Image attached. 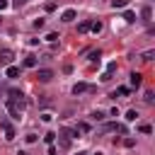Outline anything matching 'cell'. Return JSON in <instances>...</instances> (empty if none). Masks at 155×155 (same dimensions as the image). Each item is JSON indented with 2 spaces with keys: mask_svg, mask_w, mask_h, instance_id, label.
I'll return each instance as SVG.
<instances>
[{
  "mask_svg": "<svg viewBox=\"0 0 155 155\" xmlns=\"http://www.w3.org/2000/svg\"><path fill=\"white\" fill-rule=\"evenodd\" d=\"M153 99H155V97H153V92L148 90V92H145V102H148V104H153Z\"/></svg>",
  "mask_w": 155,
  "mask_h": 155,
  "instance_id": "26",
  "label": "cell"
},
{
  "mask_svg": "<svg viewBox=\"0 0 155 155\" xmlns=\"http://www.w3.org/2000/svg\"><path fill=\"white\" fill-rule=\"evenodd\" d=\"M140 17H143V22H150V17H153V10H150V7L145 5V7L140 10Z\"/></svg>",
  "mask_w": 155,
  "mask_h": 155,
  "instance_id": "8",
  "label": "cell"
},
{
  "mask_svg": "<svg viewBox=\"0 0 155 155\" xmlns=\"http://www.w3.org/2000/svg\"><path fill=\"white\" fill-rule=\"evenodd\" d=\"M27 143H36V133H29L27 136Z\"/></svg>",
  "mask_w": 155,
  "mask_h": 155,
  "instance_id": "29",
  "label": "cell"
},
{
  "mask_svg": "<svg viewBox=\"0 0 155 155\" xmlns=\"http://www.w3.org/2000/svg\"><path fill=\"white\" fill-rule=\"evenodd\" d=\"M124 19H126V22H136V15H133L131 10H126V12H124Z\"/></svg>",
  "mask_w": 155,
  "mask_h": 155,
  "instance_id": "16",
  "label": "cell"
},
{
  "mask_svg": "<svg viewBox=\"0 0 155 155\" xmlns=\"http://www.w3.org/2000/svg\"><path fill=\"white\" fill-rule=\"evenodd\" d=\"M78 155H87V153H78Z\"/></svg>",
  "mask_w": 155,
  "mask_h": 155,
  "instance_id": "33",
  "label": "cell"
},
{
  "mask_svg": "<svg viewBox=\"0 0 155 155\" xmlns=\"http://www.w3.org/2000/svg\"><path fill=\"white\" fill-rule=\"evenodd\" d=\"M78 31H80V34L90 31V22H80V24H78Z\"/></svg>",
  "mask_w": 155,
  "mask_h": 155,
  "instance_id": "14",
  "label": "cell"
},
{
  "mask_svg": "<svg viewBox=\"0 0 155 155\" xmlns=\"http://www.w3.org/2000/svg\"><path fill=\"white\" fill-rule=\"evenodd\" d=\"M7 94H10V97H7V99H12V102H17V104H19V107H22V109H24V107H27V99H24V94H22V92H19V90H10V92H7Z\"/></svg>",
  "mask_w": 155,
  "mask_h": 155,
  "instance_id": "2",
  "label": "cell"
},
{
  "mask_svg": "<svg viewBox=\"0 0 155 155\" xmlns=\"http://www.w3.org/2000/svg\"><path fill=\"white\" fill-rule=\"evenodd\" d=\"M17 155H29V153H24V150H19V153H17Z\"/></svg>",
  "mask_w": 155,
  "mask_h": 155,
  "instance_id": "32",
  "label": "cell"
},
{
  "mask_svg": "<svg viewBox=\"0 0 155 155\" xmlns=\"http://www.w3.org/2000/svg\"><path fill=\"white\" fill-rule=\"evenodd\" d=\"M61 136H63V133H61ZM68 145H70V138L63 136V138H61V148H68Z\"/></svg>",
  "mask_w": 155,
  "mask_h": 155,
  "instance_id": "20",
  "label": "cell"
},
{
  "mask_svg": "<svg viewBox=\"0 0 155 155\" xmlns=\"http://www.w3.org/2000/svg\"><path fill=\"white\" fill-rule=\"evenodd\" d=\"M136 119H138V111H136V109L126 111V121H136Z\"/></svg>",
  "mask_w": 155,
  "mask_h": 155,
  "instance_id": "15",
  "label": "cell"
},
{
  "mask_svg": "<svg viewBox=\"0 0 155 155\" xmlns=\"http://www.w3.org/2000/svg\"><path fill=\"white\" fill-rule=\"evenodd\" d=\"M153 56H155V51H145L143 53V61H153Z\"/></svg>",
  "mask_w": 155,
  "mask_h": 155,
  "instance_id": "21",
  "label": "cell"
},
{
  "mask_svg": "<svg viewBox=\"0 0 155 155\" xmlns=\"http://www.w3.org/2000/svg\"><path fill=\"white\" fill-rule=\"evenodd\" d=\"M44 140H46V143H48V145H51V143H53V140H56V133H46V136H44Z\"/></svg>",
  "mask_w": 155,
  "mask_h": 155,
  "instance_id": "19",
  "label": "cell"
},
{
  "mask_svg": "<svg viewBox=\"0 0 155 155\" xmlns=\"http://www.w3.org/2000/svg\"><path fill=\"white\" fill-rule=\"evenodd\" d=\"M61 19H63V22H73V19H75V10H73V7H68V10H63V15H61Z\"/></svg>",
  "mask_w": 155,
  "mask_h": 155,
  "instance_id": "6",
  "label": "cell"
},
{
  "mask_svg": "<svg viewBox=\"0 0 155 155\" xmlns=\"http://www.w3.org/2000/svg\"><path fill=\"white\" fill-rule=\"evenodd\" d=\"M19 75V68H15V65H7V78H17Z\"/></svg>",
  "mask_w": 155,
  "mask_h": 155,
  "instance_id": "13",
  "label": "cell"
},
{
  "mask_svg": "<svg viewBox=\"0 0 155 155\" xmlns=\"http://www.w3.org/2000/svg\"><path fill=\"white\" fill-rule=\"evenodd\" d=\"M2 131H5V140H12V138H15V128H12L7 121H2Z\"/></svg>",
  "mask_w": 155,
  "mask_h": 155,
  "instance_id": "5",
  "label": "cell"
},
{
  "mask_svg": "<svg viewBox=\"0 0 155 155\" xmlns=\"http://www.w3.org/2000/svg\"><path fill=\"white\" fill-rule=\"evenodd\" d=\"M94 155H102V153H94Z\"/></svg>",
  "mask_w": 155,
  "mask_h": 155,
  "instance_id": "34",
  "label": "cell"
},
{
  "mask_svg": "<svg viewBox=\"0 0 155 155\" xmlns=\"http://www.w3.org/2000/svg\"><path fill=\"white\" fill-rule=\"evenodd\" d=\"M36 78H39V82H48V80H53V70L51 68H39Z\"/></svg>",
  "mask_w": 155,
  "mask_h": 155,
  "instance_id": "4",
  "label": "cell"
},
{
  "mask_svg": "<svg viewBox=\"0 0 155 155\" xmlns=\"http://www.w3.org/2000/svg\"><path fill=\"white\" fill-rule=\"evenodd\" d=\"M140 82H143V75H140V73H131V85H133V87H138Z\"/></svg>",
  "mask_w": 155,
  "mask_h": 155,
  "instance_id": "10",
  "label": "cell"
},
{
  "mask_svg": "<svg viewBox=\"0 0 155 155\" xmlns=\"http://www.w3.org/2000/svg\"><path fill=\"white\" fill-rule=\"evenodd\" d=\"M58 39H61V36H58L56 31H51V34H46V41H51V44H56Z\"/></svg>",
  "mask_w": 155,
  "mask_h": 155,
  "instance_id": "17",
  "label": "cell"
},
{
  "mask_svg": "<svg viewBox=\"0 0 155 155\" xmlns=\"http://www.w3.org/2000/svg\"><path fill=\"white\" fill-rule=\"evenodd\" d=\"M24 2H29V0H15V5L19 7V5H24Z\"/></svg>",
  "mask_w": 155,
  "mask_h": 155,
  "instance_id": "31",
  "label": "cell"
},
{
  "mask_svg": "<svg viewBox=\"0 0 155 155\" xmlns=\"http://www.w3.org/2000/svg\"><path fill=\"white\" fill-rule=\"evenodd\" d=\"M128 5V0H111V7L114 10H121V7H126Z\"/></svg>",
  "mask_w": 155,
  "mask_h": 155,
  "instance_id": "12",
  "label": "cell"
},
{
  "mask_svg": "<svg viewBox=\"0 0 155 155\" xmlns=\"http://www.w3.org/2000/svg\"><path fill=\"white\" fill-rule=\"evenodd\" d=\"M99 56H102L99 51H92V53H90V61H99Z\"/></svg>",
  "mask_w": 155,
  "mask_h": 155,
  "instance_id": "25",
  "label": "cell"
},
{
  "mask_svg": "<svg viewBox=\"0 0 155 155\" xmlns=\"http://www.w3.org/2000/svg\"><path fill=\"white\" fill-rule=\"evenodd\" d=\"M109 131H119V124H104L97 133H109Z\"/></svg>",
  "mask_w": 155,
  "mask_h": 155,
  "instance_id": "7",
  "label": "cell"
},
{
  "mask_svg": "<svg viewBox=\"0 0 155 155\" xmlns=\"http://www.w3.org/2000/svg\"><path fill=\"white\" fill-rule=\"evenodd\" d=\"M128 92H131V90H128V87H119V90H116V92H114V97H116V94H128Z\"/></svg>",
  "mask_w": 155,
  "mask_h": 155,
  "instance_id": "22",
  "label": "cell"
},
{
  "mask_svg": "<svg viewBox=\"0 0 155 155\" xmlns=\"http://www.w3.org/2000/svg\"><path fill=\"white\" fill-rule=\"evenodd\" d=\"M140 133H153V126L150 124H140Z\"/></svg>",
  "mask_w": 155,
  "mask_h": 155,
  "instance_id": "18",
  "label": "cell"
},
{
  "mask_svg": "<svg viewBox=\"0 0 155 155\" xmlns=\"http://www.w3.org/2000/svg\"><path fill=\"white\" fill-rule=\"evenodd\" d=\"M44 27V19H34V29H41Z\"/></svg>",
  "mask_w": 155,
  "mask_h": 155,
  "instance_id": "28",
  "label": "cell"
},
{
  "mask_svg": "<svg viewBox=\"0 0 155 155\" xmlns=\"http://www.w3.org/2000/svg\"><path fill=\"white\" fill-rule=\"evenodd\" d=\"M78 131H90V124H87V121H82V124H78Z\"/></svg>",
  "mask_w": 155,
  "mask_h": 155,
  "instance_id": "24",
  "label": "cell"
},
{
  "mask_svg": "<svg viewBox=\"0 0 155 155\" xmlns=\"http://www.w3.org/2000/svg\"><path fill=\"white\" fill-rule=\"evenodd\" d=\"M5 7H7V0H0V12H2Z\"/></svg>",
  "mask_w": 155,
  "mask_h": 155,
  "instance_id": "30",
  "label": "cell"
},
{
  "mask_svg": "<svg viewBox=\"0 0 155 155\" xmlns=\"http://www.w3.org/2000/svg\"><path fill=\"white\" fill-rule=\"evenodd\" d=\"M92 119H94V121H102L104 114H102V111H92Z\"/></svg>",
  "mask_w": 155,
  "mask_h": 155,
  "instance_id": "23",
  "label": "cell"
},
{
  "mask_svg": "<svg viewBox=\"0 0 155 155\" xmlns=\"http://www.w3.org/2000/svg\"><path fill=\"white\" fill-rule=\"evenodd\" d=\"M36 63H39L36 56H27V58H24V68H36Z\"/></svg>",
  "mask_w": 155,
  "mask_h": 155,
  "instance_id": "9",
  "label": "cell"
},
{
  "mask_svg": "<svg viewBox=\"0 0 155 155\" xmlns=\"http://www.w3.org/2000/svg\"><path fill=\"white\" fill-rule=\"evenodd\" d=\"M124 145H126V148H133V145H136V140H133V138H126V140H124Z\"/></svg>",
  "mask_w": 155,
  "mask_h": 155,
  "instance_id": "27",
  "label": "cell"
},
{
  "mask_svg": "<svg viewBox=\"0 0 155 155\" xmlns=\"http://www.w3.org/2000/svg\"><path fill=\"white\" fill-rule=\"evenodd\" d=\"M15 58V51L12 48H0V65H10Z\"/></svg>",
  "mask_w": 155,
  "mask_h": 155,
  "instance_id": "3",
  "label": "cell"
},
{
  "mask_svg": "<svg viewBox=\"0 0 155 155\" xmlns=\"http://www.w3.org/2000/svg\"><path fill=\"white\" fill-rule=\"evenodd\" d=\"M97 87L94 85H90V82H78V85H73V94H85V92H94Z\"/></svg>",
  "mask_w": 155,
  "mask_h": 155,
  "instance_id": "1",
  "label": "cell"
},
{
  "mask_svg": "<svg viewBox=\"0 0 155 155\" xmlns=\"http://www.w3.org/2000/svg\"><path fill=\"white\" fill-rule=\"evenodd\" d=\"M90 29H92L94 34H99V31H102V22H99V19H94V22H90Z\"/></svg>",
  "mask_w": 155,
  "mask_h": 155,
  "instance_id": "11",
  "label": "cell"
}]
</instances>
